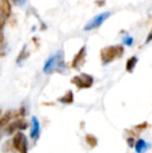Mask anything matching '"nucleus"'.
Returning <instances> with one entry per match:
<instances>
[{
	"label": "nucleus",
	"instance_id": "obj_1",
	"mask_svg": "<svg viewBox=\"0 0 152 153\" xmlns=\"http://www.w3.org/2000/svg\"><path fill=\"white\" fill-rule=\"evenodd\" d=\"M66 69L65 61H64V53L63 51H57L53 55H51L46 61L44 65V71L45 74H51L54 72L63 73Z\"/></svg>",
	"mask_w": 152,
	"mask_h": 153
},
{
	"label": "nucleus",
	"instance_id": "obj_2",
	"mask_svg": "<svg viewBox=\"0 0 152 153\" xmlns=\"http://www.w3.org/2000/svg\"><path fill=\"white\" fill-rule=\"evenodd\" d=\"M124 48L121 45H114V46H108L100 51V57L104 65L112 62L114 59H119L123 55Z\"/></svg>",
	"mask_w": 152,
	"mask_h": 153
},
{
	"label": "nucleus",
	"instance_id": "obj_3",
	"mask_svg": "<svg viewBox=\"0 0 152 153\" xmlns=\"http://www.w3.org/2000/svg\"><path fill=\"white\" fill-rule=\"evenodd\" d=\"M71 81L73 85H75L79 89H89V88H91L92 85H93L94 78L91 75L82 73V74H80V75L74 76Z\"/></svg>",
	"mask_w": 152,
	"mask_h": 153
},
{
	"label": "nucleus",
	"instance_id": "obj_4",
	"mask_svg": "<svg viewBox=\"0 0 152 153\" xmlns=\"http://www.w3.org/2000/svg\"><path fill=\"white\" fill-rule=\"evenodd\" d=\"M110 16V14L108 12H105V13H102V14H99L93 18L87 25L85 26V31H89V30H92V29H95V28H98L99 26H101L103 24V22Z\"/></svg>",
	"mask_w": 152,
	"mask_h": 153
},
{
	"label": "nucleus",
	"instance_id": "obj_5",
	"mask_svg": "<svg viewBox=\"0 0 152 153\" xmlns=\"http://www.w3.org/2000/svg\"><path fill=\"white\" fill-rule=\"evenodd\" d=\"M13 147L20 153L27 151V139L24 133L18 132L13 139Z\"/></svg>",
	"mask_w": 152,
	"mask_h": 153
},
{
	"label": "nucleus",
	"instance_id": "obj_6",
	"mask_svg": "<svg viewBox=\"0 0 152 153\" xmlns=\"http://www.w3.org/2000/svg\"><path fill=\"white\" fill-rule=\"evenodd\" d=\"M85 47H81L78 53L74 56L73 61H72V67L74 69H80V67L85 64Z\"/></svg>",
	"mask_w": 152,
	"mask_h": 153
},
{
	"label": "nucleus",
	"instance_id": "obj_7",
	"mask_svg": "<svg viewBox=\"0 0 152 153\" xmlns=\"http://www.w3.org/2000/svg\"><path fill=\"white\" fill-rule=\"evenodd\" d=\"M40 135V122H39L37 117L31 118V130H30V137L33 141L38 140Z\"/></svg>",
	"mask_w": 152,
	"mask_h": 153
},
{
	"label": "nucleus",
	"instance_id": "obj_8",
	"mask_svg": "<svg viewBox=\"0 0 152 153\" xmlns=\"http://www.w3.org/2000/svg\"><path fill=\"white\" fill-rule=\"evenodd\" d=\"M10 3L8 0H0V16L3 18H7L10 15Z\"/></svg>",
	"mask_w": 152,
	"mask_h": 153
},
{
	"label": "nucleus",
	"instance_id": "obj_9",
	"mask_svg": "<svg viewBox=\"0 0 152 153\" xmlns=\"http://www.w3.org/2000/svg\"><path fill=\"white\" fill-rule=\"evenodd\" d=\"M134 148H136V153H145L147 151V149H148V144L146 143V141L141 139L136 143Z\"/></svg>",
	"mask_w": 152,
	"mask_h": 153
},
{
	"label": "nucleus",
	"instance_id": "obj_10",
	"mask_svg": "<svg viewBox=\"0 0 152 153\" xmlns=\"http://www.w3.org/2000/svg\"><path fill=\"white\" fill-rule=\"evenodd\" d=\"M136 62H138V57L136 56H131L130 59H128V61L126 62V66H125L126 71L131 73L132 71L134 70V68H136Z\"/></svg>",
	"mask_w": 152,
	"mask_h": 153
},
{
	"label": "nucleus",
	"instance_id": "obj_11",
	"mask_svg": "<svg viewBox=\"0 0 152 153\" xmlns=\"http://www.w3.org/2000/svg\"><path fill=\"white\" fill-rule=\"evenodd\" d=\"M59 102L64 103V104H70V103L73 102L74 95H73V93H72V91H68L62 98H59Z\"/></svg>",
	"mask_w": 152,
	"mask_h": 153
},
{
	"label": "nucleus",
	"instance_id": "obj_12",
	"mask_svg": "<svg viewBox=\"0 0 152 153\" xmlns=\"http://www.w3.org/2000/svg\"><path fill=\"white\" fill-rule=\"evenodd\" d=\"M85 142H87V145H89L90 147H92V148L96 147V146H97V144H98L97 139H96V137H95V135H93V134H87V135H85Z\"/></svg>",
	"mask_w": 152,
	"mask_h": 153
},
{
	"label": "nucleus",
	"instance_id": "obj_13",
	"mask_svg": "<svg viewBox=\"0 0 152 153\" xmlns=\"http://www.w3.org/2000/svg\"><path fill=\"white\" fill-rule=\"evenodd\" d=\"M27 56H28V53H26V45H25V46L23 47L22 50H21L19 56L17 57V62H18V64H21V62H24L25 59H27Z\"/></svg>",
	"mask_w": 152,
	"mask_h": 153
},
{
	"label": "nucleus",
	"instance_id": "obj_14",
	"mask_svg": "<svg viewBox=\"0 0 152 153\" xmlns=\"http://www.w3.org/2000/svg\"><path fill=\"white\" fill-rule=\"evenodd\" d=\"M15 130H18V122L17 121L12 122L10 125H8V127L6 128V132H7L8 134H12Z\"/></svg>",
	"mask_w": 152,
	"mask_h": 153
},
{
	"label": "nucleus",
	"instance_id": "obj_15",
	"mask_svg": "<svg viewBox=\"0 0 152 153\" xmlns=\"http://www.w3.org/2000/svg\"><path fill=\"white\" fill-rule=\"evenodd\" d=\"M132 42H133V39L129 36H126V38L124 39V44H126L127 46H130L132 44Z\"/></svg>",
	"mask_w": 152,
	"mask_h": 153
},
{
	"label": "nucleus",
	"instance_id": "obj_16",
	"mask_svg": "<svg viewBox=\"0 0 152 153\" xmlns=\"http://www.w3.org/2000/svg\"><path fill=\"white\" fill-rule=\"evenodd\" d=\"M147 127V123L146 122H144V123H142V124H139V125H136L134 128L136 129H138V130H144L145 128Z\"/></svg>",
	"mask_w": 152,
	"mask_h": 153
},
{
	"label": "nucleus",
	"instance_id": "obj_17",
	"mask_svg": "<svg viewBox=\"0 0 152 153\" xmlns=\"http://www.w3.org/2000/svg\"><path fill=\"white\" fill-rule=\"evenodd\" d=\"M127 144H128V146H129L130 148L134 147V139H133V137H128V139H127Z\"/></svg>",
	"mask_w": 152,
	"mask_h": 153
},
{
	"label": "nucleus",
	"instance_id": "obj_18",
	"mask_svg": "<svg viewBox=\"0 0 152 153\" xmlns=\"http://www.w3.org/2000/svg\"><path fill=\"white\" fill-rule=\"evenodd\" d=\"M4 42V36L3 32H2V29H0V45H2Z\"/></svg>",
	"mask_w": 152,
	"mask_h": 153
},
{
	"label": "nucleus",
	"instance_id": "obj_19",
	"mask_svg": "<svg viewBox=\"0 0 152 153\" xmlns=\"http://www.w3.org/2000/svg\"><path fill=\"white\" fill-rule=\"evenodd\" d=\"M150 41H152V29H151V31L149 32V34H148V36H147V39H146V43H149Z\"/></svg>",
	"mask_w": 152,
	"mask_h": 153
},
{
	"label": "nucleus",
	"instance_id": "obj_20",
	"mask_svg": "<svg viewBox=\"0 0 152 153\" xmlns=\"http://www.w3.org/2000/svg\"><path fill=\"white\" fill-rule=\"evenodd\" d=\"M22 153H27V151H25V152H22Z\"/></svg>",
	"mask_w": 152,
	"mask_h": 153
},
{
	"label": "nucleus",
	"instance_id": "obj_21",
	"mask_svg": "<svg viewBox=\"0 0 152 153\" xmlns=\"http://www.w3.org/2000/svg\"><path fill=\"white\" fill-rule=\"evenodd\" d=\"M13 1H18V0H13Z\"/></svg>",
	"mask_w": 152,
	"mask_h": 153
}]
</instances>
